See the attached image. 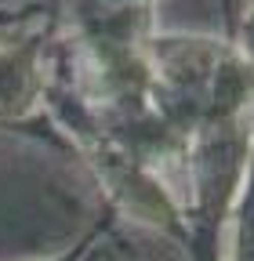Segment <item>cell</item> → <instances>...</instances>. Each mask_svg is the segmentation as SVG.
I'll list each match as a JSON object with an SVG mask.
<instances>
[{
	"mask_svg": "<svg viewBox=\"0 0 254 261\" xmlns=\"http://www.w3.org/2000/svg\"><path fill=\"white\" fill-rule=\"evenodd\" d=\"M33 69L22 55H0V113H22L29 102Z\"/></svg>",
	"mask_w": 254,
	"mask_h": 261,
	"instance_id": "1",
	"label": "cell"
}]
</instances>
